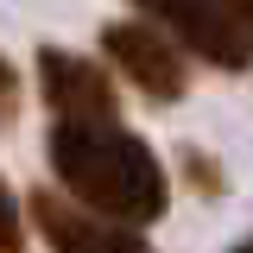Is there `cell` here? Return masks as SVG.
Returning a JSON list of instances; mask_svg holds the SVG:
<instances>
[{
  "mask_svg": "<svg viewBox=\"0 0 253 253\" xmlns=\"http://www.w3.org/2000/svg\"><path fill=\"white\" fill-rule=\"evenodd\" d=\"M51 171L70 190L76 209H89L101 221L121 228H152L171 209V177L152 158V146L139 133H126L121 121H51Z\"/></svg>",
  "mask_w": 253,
  "mask_h": 253,
  "instance_id": "cell-1",
  "label": "cell"
},
{
  "mask_svg": "<svg viewBox=\"0 0 253 253\" xmlns=\"http://www.w3.org/2000/svg\"><path fill=\"white\" fill-rule=\"evenodd\" d=\"M133 6H139L177 51L215 63V70H234V76H241L253 63V38L241 32V19L228 13V0H133Z\"/></svg>",
  "mask_w": 253,
  "mask_h": 253,
  "instance_id": "cell-2",
  "label": "cell"
},
{
  "mask_svg": "<svg viewBox=\"0 0 253 253\" xmlns=\"http://www.w3.org/2000/svg\"><path fill=\"white\" fill-rule=\"evenodd\" d=\"M101 51H108V63H114L139 95H152V101H184L190 63H184V51H177L152 19H114V26H101Z\"/></svg>",
  "mask_w": 253,
  "mask_h": 253,
  "instance_id": "cell-3",
  "label": "cell"
},
{
  "mask_svg": "<svg viewBox=\"0 0 253 253\" xmlns=\"http://www.w3.org/2000/svg\"><path fill=\"white\" fill-rule=\"evenodd\" d=\"M38 95L57 121H114V108H121L114 76L101 63L76 57V51H57V44L38 51Z\"/></svg>",
  "mask_w": 253,
  "mask_h": 253,
  "instance_id": "cell-4",
  "label": "cell"
},
{
  "mask_svg": "<svg viewBox=\"0 0 253 253\" xmlns=\"http://www.w3.org/2000/svg\"><path fill=\"white\" fill-rule=\"evenodd\" d=\"M32 221H38L51 253H152L139 241V228L101 221L89 209H76L70 196H51V190H32Z\"/></svg>",
  "mask_w": 253,
  "mask_h": 253,
  "instance_id": "cell-5",
  "label": "cell"
},
{
  "mask_svg": "<svg viewBox=\"0 0 253 253\" xmlns=\"http://www.w3.org/2000/svg\"><path fill=\"white\" fill-rule=\"evenodd\" d=\"M0 253H26V209L0 177Z\"/></svg>",
  "mask_w": 253,
  "mask_h": 253,
  "instance_id": "cell-6",
  "label": "cell"
},
{
  "mask_svg": "<svg viewBox=\"0 0 253 253\" xmlns=\"http://www.w3.org/2000/svg\"><path fill=\"white\" fill-rule=\"evenodd\" d=\"M13 114H19V70L0 57V126H13Z\"/></svg>",
  "mask_w": 253,
  "mask_h": 253,
  "instance_id": "cell-7",
  "label": "cell"
},
{
  "mask_svg": "<svg viewBox=\"0 0 253 253\" xmlns=\"http://www.w3.org/2000/svg\"><path fill=\"white\" fill-rule=\"evenodd\" d=\"M228 13H234V19H241V32L253 38V0H228Z\"/></svg>",
  "mask_w": 253,
  "mask_h": 253,
  "instance_id": "cell-8",
  "label": "cell"
},
{
  "mask_svg": "<svg viewBox=\"0 0 253 253\" xmlns=\"http://www.w3.org/2000/svg\"><path fill=\"white\" fill-rule=\"evenodd\" d=\"M234 253H253V234H247V241H241V247H234Z\"/></svg>",
  "mask_w": 253,
  "mask_h": 253,
  "instance_id": "cell-9",
  "label": "cell"
}]
</instances>
